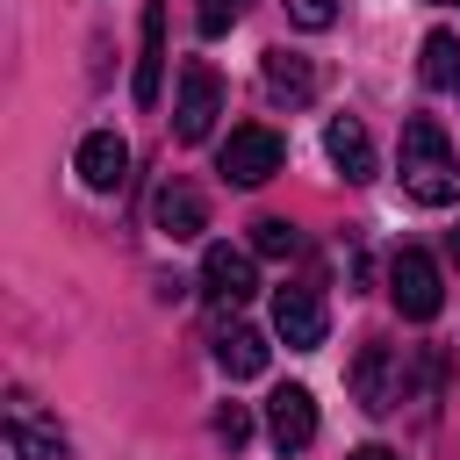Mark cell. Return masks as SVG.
I'll use <instances>...</instances> for the list:
<instances>
[{
    "label": "cell",
    "mask_w": 460,
    "mask_h": 460,
    "mask_svg": "<svg viewBox=\"0 0 460 460\" xmlns=\"http://www.w3.org/2000/svg\"><path fill=\"white\" fill-rule=\"evenodd\" d=\"M402 194L424 201V208H453L460 201V158H453V144H446V129L431 115L402 122Z\"/></svg>",
    "instance_id": "cell-1"
},
{
    "label": "cell",
    "mask_w": 460,
    "mask_h": 460,
    "mask_svg": "<svg viewBox=\"0 0 460 460\" xmlns=\"http://www.w3.org/2000/svg\"><path fill=\"white\" fill-rule=\"evenodd\" d=\"M280 158H288V144H280L266 122H237V129L223 137V151H216V172H223L230 187H266V180L280 172Z\"/></svg>",
    "instance_id": "cell-2"
},
{
    "label": "cell",
    "mask_w": 460,
    "mask_h": 460,
    "mask_svg": "<svg viewBox=\"0 0 460 460\" xmlns=\"http://www.w3.org/2000/svg\"><path fill=\"white\" fill-rule=\"evenodd\" d=\"M388 302L410 316V323H431L438 309H446V280H438V266H431V252H417V244H402L395 259H388Z\"/></svg>",
    "instance_id": "cell-3"
},
{
    "label": "cell",
    "mask_w": 460,
    "mask_h": 460,
    "mask_svg": "<svg viewBox=\"0 0 460 460\" xmlns=\"http://www.w3.org/2000/svg\"><path fill=\"white\" fill-rule=\"evenodd\" d=\"M402 388H410L402 345H388V338H367V345H359V359H352V395H359V410L388 417V410L402 402Z\"/></svg>",
    "instance_id": "cell-4"
},
{
    "label": "cell",
    "mask_w": 460,
    "mask_h": 460,
    "mask_svg": "<svg viewBox=\"0 0 460 460\" xmlns=\"http://www.w3.org/2000/svg\"><path fill=\"white\" fill-rule=\"evenodd\" d=\"M216 115H223V79H216V65L187 58L180 65V101H172V137L180 144H201L216 129Z\"/></svg>",
    "instance_id": "cell-5"
},
{
    "label": "cell",
    "mask_w": 460,
    "mask_h": 460,
    "mask_svg": "<svg viewBox=\"0 0 460 460\" xmlns=\"http://www.w3.org/2000/svg\"><path fill=\"white\" fill-rule=\"evenodd\" d=\"M273 331H280L288 352H316L323 331H331L323 295H316V288H273Z\"/></svg>",
    "instance_id": "cell-6"
},
{
    "label": "cell",
    "mask_w": 460,
    "mask_h": 460,
    "mask_svg": "<svg viewBox=\"0 0 460 460\" xmlns=\"http://www.w3.org/2000/svg\"><path fill=\"white\" fill-rule=\"evenodd\" d=\"M266 438H273L280 453H302V446L316 438V395L295 388V381L273 388V395H266Z\"/></svg>",
    "instance_id": "cell-7"
},
{
    "label": "cell",
    "mask_w": 460,
    "mask_h": 460,
    "mask_svg": "<svg viewBox=\"0 0 460 460\" xmlns=\"http://www.w3.org/2000/svg\"><path fill=\"white\" fill-rule=\"evenodd\" d=\"M158 86H165V0H144V50H137L129 101L137 108H158Z\"/></svg>",
    "instance_id": "cell-8"
},
{
    "label": "cell",
    "mask_w": 460,
    "mask_h": 460,
    "mask_svg": "<svg viewBox=\"0 0 460 460\" xmlns=\"http://www.w3.org/2000/svg\"><path fill=\"white\" fill-rule=\"evenodd\" d=\"M79 180H86L93 194H115V187L129 180V144H122L115 129H86V144H79Z\"/></svg>",
    "instance_id": "cell-9"
},
{
    "label": "cell",
    "mask_w": 460,
    "mask_h": 460,
    "mask_svg": "<svg viewBox=\"0 0 460 460\" xmlns=\"http://www.w3.org/2000/svg\"><path fill=\"white\" fill-rule=\"evenodd\" d=\"M259 79H266V93H273V101H288V108L316 101V65H309L302 50H280V43H273V50L259 58Z\"/></svg>",
    "instance_id": "cell-10"
},
{
    "label": "cell",
    "mask_w": 460,
    "mask_h": 460,
    "mask_svg": "<svg viewBox=\"0 0 460 460\" xmlns=\"http://www.w3.org/2000/svg\"><path fill=\"white\" fill-rule=\"evenodd\" d=\"M151 223H158L172 244H180V237H201V230H208V201H201L187 180H165L158 201H151Z\"/></svg>",
    "instance_id": "cell-11"
},
{
    "label": "cell",
    "mask_w": 460,
    "mask_h": 460,
    "mask_svg": "<svg viewBox=\"0 0 460 460\" xmlns=\"http://www.w3.org/2000/svg\"><path fill=\"white\" fill-rule=\"evenodd\" d=\"M201 288H208L216 302H244V295L259 288L252 252H237V244H208V252H201Z\"/></svg>",
    "instance_id": "cell-12"
},
{
    "label": "cell",
    "mask_w": 460,
    "mask_h": 460,
    "mask_svg": "<svg viewBox=\"0 0 460 460\" xmlns=\"http://www.w3.org/2000/svg\"><path fill=\"white\" fill-rule=\"evenodd\" d=\"M323 151H331V165H338L345 180H374V137H367V122H359V115H331Z\"/></svg>",
    "instance_id": "cell-13"
},
{
    "label": "cell",
    "mask_w": 460,
    "mask_h": 460,
    "mask_svg": "<svg viewBox=\"0 0 460 460\" xmlns=\"http://www.w3.org/2000/svg\"><path fill=\"white\" fill-rule=\"evenodd\" d=\"M216 367H223L230 381H252V374H266V338H259L252 323H230V331L216 338Z\"/></svg>",
    "instance_id": "cell-14"
},
{
    "label": "cell",
    "mask_w": 460,
    "mask_h": 460,
    "mask_svg": "<svg viewBox=\"0 0 460 460\" xmlns=\"http://www.w3.org/2000/svg\"><path fill=\"white\" fill-rule=\"evenodd\" d=\"M417 72H424V86H431V93L460 86V36H453V29H431V36H424V65H417Z\"/></svg>",
    "instance_id": "cell-15"
},
{
    "label": "cell",
    "mask_w": 460,
    "mask_h": 460,
    "mask_svg": "<svg viewBox=\"0 0 460 460\" xmlns=\"http://www.w3.org/2000/svg\"><path fill=\"white\" fill-rule=\"evenodd\" d=\"M7 453L14 460H65V431L29 424V417H7Z\"/></svg>",
    "instance_id": "cell-16"
},
{
    "label": "cell",
    "mask_w": 460,
    "mask_h": 460,
    "mask_svg": "<svg viewBox=\"0 0 460 460\" xmlns=\"http://www.w3.org/2000/svg\"><path fill=\"white\" fill-rule=\"evenodd\" d=\"M252 252H259V259H295V252H302V230H295L288 216H259V223H252Z\"/></svg>",
    "instance_id": "cell-17"
},
{
    "label": "cell",
    "mask_w": 460,
    "mask_h": 460,
    "mask_svg": "<svg viewBox=\"0 0 460 460\" xmlns=\"http://www.w3.org/2000/svg\"><path fill=\"white\" fill-rule=\"evenodd\" d=\"M237 14H244V0H194L201 36H230V29H237Z\"/></svg>",
    "instance_id": "cell-18"
},
{
    "label": "cell",
    "mask_w": 460,
    "mask_h": 460,
    "mask_svg": "<svg viewBox=\"0 0 460 460\" xmlns=\"http://www.w3.org/2000/svg\"><path fill=\"white\" fill-rule=\"evenodd\" d=\"M216 438H223V446H244V438H252V410H244V402H223V410H216Z\"/></svg>",
    "instance_id": "cell-19"
},
{
    "label": "cell",
    "mask_w": 460,
    "mask_h": 460,
    "mask_svg": "<svg viewBox=\"0 0 460 460\" xmlns=\"http://www.w3.org/2000/svg\"><path fill=\"white\" fill-rule=\"evenodd\" d=\"M288 22L295 29H331L338 22V0H288Z\"/></svg>",
    "instance_id": "cell-20"
},
{
    "label": "cell",
    "mask_w": 460,
    "mask_h": 460,
    "mask_svg": "<svg viewBox=\"0 0 460 460\" xmlns=\"http://www.w3.org/2000/svg\"><path fill=\"white\" fill-rule=\"evenodd\" d=\"M352 460H402V453H395V446H359Z\"/></svg>",
    "instance_id": "cell-21"
},
{
    "label": "cell",
    "mask_w": 460,
    "mask_h": 460,
    "mask_svg": "<svg viewBox=\"0 0 460 460\" xmlns=\"http://www.w3.org/2000/svg\"><path fill=\"white\" fill-rule=\"evenodd\" d=\"M446 259H453V266H460V223H453V230H446Z\"/></svg>",
    "instance_id": "cell-22"
},
{
    "label": "cell",
    "mask_w": 460,
    "mask_h": 460,
    "mask_svg": "<svg viewBox=\"0 0 460 460\" xmlns=\"http://www.w3.org/2000/svg\"><path fill=\"white\" fill-rule=\"evenodd\" d=\"M431 7H460V0H431Z\"/></svg>",
    "instance_id": "cell-23"
}]
</instances>
